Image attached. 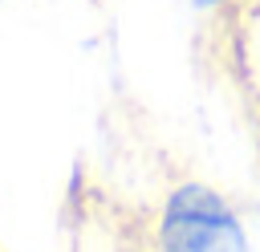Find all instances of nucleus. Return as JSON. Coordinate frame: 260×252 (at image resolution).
Here are the masks:
<instances>
[{
    "mask_svg": "<svg viewBox=\"0 0 260 252\" xmlns=\"http://www.w3.org/2000/svg\"><path fill=\"white\" fill-rule=\"evenodd\" d=\"M154 248L158 252H244L248 244L232 203L219 191L203 183H183L162 203Z\"/></svg>",
    "mask_w": 260,
    "mask_h": 252,
    "instance_id": "1",
    "label": "nucleus"
},
{
    "mask_svg": "<svg viewBox=\"0 0 260 252\" xmlns=\"http://www.w3.org/2000/svg\"><path fill=\"white\" fill-rule=\"evenodd\" d=\"M203 4H219V0H203Z\"/></svg>",
    "mask_w": 260,
    "mask_h": 252,
    "instance_id": "2",
    "label": "nucleus"
}]
</instances>
